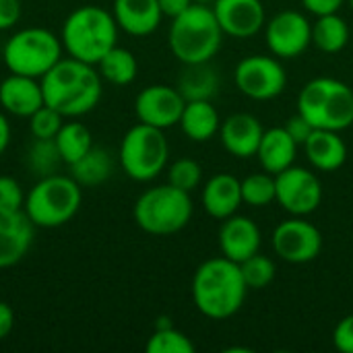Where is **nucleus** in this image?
Listing matches in <instances>:
<instances>
[{"label":"nucleus","instance_id":"423d86ee","mask_svg":"<svg viewBox=\"0 0 353 353\" xmlns=\"http://www.w3.org/2000/svg\"><path fill=\"white\" fill-rule=\"evenodd\" d=\"M298 112L314 128L341 132L353 124V89L331 77L312 79L298 95Z\"/></svg>","mask_w":353,"mask_h":353},{"label":"nucleus","instance_id":"2eb2a0df","mask_svg":"<svg viewBox=\"0 0 353 353\" xmlns=\"http://www.w3.org/2000/svg\"><path fill=\"white\" fill-rule=\"evenodd\" d=\"M213 12L223 33L246 39L265 25V6L261 0H215Z\"/></svg>","mask_w":353,"mask_h":353},{"label":"nucleus","instance_id":"aec40b11","mask_svg":"<svg viewBox=\"0 0 353 353\" xmlns=\"http://www.w3.org/2000/svg\"><path fill=\"white\" fill-rule=\"evenodd\" d=\"M112 14L118 27L134 37L151 35L163 17L157 0H114Z\"/></svg>","mask_w":353,"mask_h":353},{"label":"nucleus","instance_id":"6e6552de","mask_svg":"<svg viewBox=\"0 0 353 353\" xmlns=\"http://www.w3.org/2000/svg\"><path fill=\"white\" fill-rule=\"evenodd\" d=\"M62 39L56 33L43 27H25L6 39L2 60L8 72L41 79L62 58Z\"/></svg>","mask_w":353,"mask_h":353},{"label":"nucleus","instance_id":"f704fd0d","mask_svg":"<svg viewBox=\"0 0 353 353\" xmlns=\"http://www.w3.org/2000/svg\"><path fill=\"white\" fill-rule=\"evenodd\" d=\"M201 180H203V168L190 157L176 159L168 170V182L184 192H192L194 188H199Z\"/></svg>","mask_w":353,"mask_h":353},{"label":"nucleus","instance_id":"2f4dec72","mask_svg":"<svg viewBox=\"0 0 353 353\" xmlns=\"http://www.w3.org/2000/svg\"><path fill=\"white\" fill-rule=\"evenodd\" d=\"M147 353H194V343L188 335L174 327H157L155 333L149 337Z\"/></svg>","mask_w":353,"mask_h":353},{"label":"nucleus","instance_id":"1a4fd4ad","mask_svg":"<svg viewBox=\"0 0 353 353\" xmlns=\"http://www.w3.org/2000/svg\"><path fill=\"white\" fill-rule=\"evenodd\" d=\"M168 157L170 147L163 130L143 122L126 130L118 151L122 172L137 182H149L157 178L165 170Z\"/></svg>","mask_w":353,"mask_h":353},{"label":"nucleus","instance_id":"c756f323","mask_svg":"<svg viewBox=\"0 0 353 353\" xmlns=\"http://www.w3.org/2000/svg\"><path fill=\"white\" fill-rule=\"evenodd\" d=\"M62 163L64 161L54 139H33V143H29L25 151V165L37 178L58 174V168Z\"/></svg>","mask_w":353,"mask_h":353},{"label":"nucleus","instance_id":"ddd939ff","mask_svg":"<svg viewBox=\"0 0 353 353\" xmlns=\"http://www.w3.org/2000/svg\"><path fill=\"white\" fill-rule=\"evenodd\" d=\"M184 105H186V99L176 87L149 85L137 95L134 114L139 122L165 130L180 122Z\"/></svg>","mask_w":353,"mask_h":353},{"label":"nucleus","instance_id":"58836bf2","mask_svg":"<svg viewBox=\"0 0 353 353\" xmlns=\"http://www.w3.org/2000/svg\"><path fill=\"white\" fill-rule=\"evenodd\" d=\"M21 19V0H0V31L12 29Z\"/></svg>","mask_w":353,"mask_h":353},{"label":"nucleus","instance_id":"4c0bfd02","mask_svg":"<svg viewBox=\"0 0 353 353\" xmlns=\"http://www.w3.org/2000/svg\"><path fill=\"white\" fill-rule=\"evenodd\" d=\"M288 132H290V137L298 143V145H302L304 147V143L308 141V137L314 132V126L300 114V112H296L288 122H285V126H283Z\"/></svg>","mask_w":353,"mask_h":353},{"label":"nucleus","instance_id":"bb28decb","mask_svg":"<svg viewBox=\"0 0 353 353\" xmlns=\"http://www.w3.org/2000/svg\"><path fill=\"white\" fill-rule=\"evenodd\" d=\"M95 68H97V72L101 74L103 81H108L112 85H118V87H124V85H130L137 79L139 62H137V58H134V54L130 50L114 46L95 64Z\"/></svg>","mask_w":353,"mask_h":353},{"label":"nucleus","instance_id":"393cba45","mask_svg":"<svg viewBox=\"0 0 353 353\" xmlns=\"http://www.w3.org/2000/svg\"><path fill=\"white\" fill-rule=\"evenodd\" d=\"M211 62V60H209ZM209 62H196V64H184L176 89L182 93L186 101H196V99H207L217 93V72Z\"/></svg>","mask_w":353,"mask_h":353},{"label":"nucleus","instance_id":"c9c22d12","mask_svg":"<svg viewBox=\"0 0 353 353\" xmlns=\"http://www.w3.org/2000/svg\"><path fill=\"white\" fill-rule=\"evenodd\" d=\"M25 192L12 176H0V215H12L25 209Z\"/></svg>","mask_w":353,"mask_h":353},{"label":"nucleus","instance_id":"a211bd4d","mask_svg":"<svg viewBox=\"0 0 353 353\" xmlns=\"http://www.w3.org/2000/svg\"><path fill=\"white\" fill-rule=\"evenodd\" d=\"M219 248L223 256L240 265L248 256L256 254L261 248L259 225L244 215H232L223 219L219 228Z\"/></svg>","mask_w":353,"mask_h":353},{"label":"nucleus","instance_id":"a19ab883","mask_svg":"<svg viewBox=\"0 0 353 353\" xmlns=\"http://www.w3.org/2000/svg\"><path fill=\"white\" fill-rule=\"evenodd\" d=\"M14 329V310L0 300V341L6 339Z\"/></svg>","mask_w":353,"mask_h":353},{"label":"nucleus","instance_id":"7ed1b4c3","mask_svg":"<svg viewBox=\"0 0 353 353\" xmlns=\"http://www.w3.org/2000/svg\"><path fill=\"white\" fill-rule=\"evenodd\" d=\"M118 29L110 10L95 4H83L62 23V48L66 56L95 66L114 46H118Z\"/></svg>","mask_w":353,"mask_h":353},{"label":"nucleus","instance_id":"cd10ccee","mask_svg":"<svg viewBox=\"0 0 353 353\" xmlns=\"http://www.w3.org/2000/svg\"><path fill=\"white\" fill-rule=\"evenodd\" d=\"M350 41V27L337 12L321 14L312 25V43L327 54L341 52Z\"/></svg>","mask_w":353,"mask_h":353},{"label":"nucleus","instance_id":"39448f33","mask_svg":"<svg viewBox=\"0 0 353 353\" xmlns=\"http://www.w3.org/2000/svg\"><path fill=\"white\" fill-rule=\"evenodd\" d=\"M83 188L68 174L39 178L25 196V213L35 228H62L81 209Z\"/></svg>","mask_w":353,"mask_h":353},{"label":"nucleus","instance_id":"b1692460","mask_svg":"<svg viewBox=\"0 0 353 353\" xmlns=\"http://www.w3.org/2000/svg\"><path fill=\"white\" fill-rule=\"evenodd\" d=\"M178 124H180L182 132L194 143H205V141L213 139L221 126L217 110L207 99L186 101Z\"/></svg>","mask_w":353,"mask_h":353},{"label":"nucleus","instance_id":"e433bc0d","mask_svg":"<svg viewBox=\"0 0 353 353\" xmlns=\"http://www.w3.org/2000/svg\"><path fill=\"white\" fill-rule=\"evenodd\" d=\"M333 343L341 353H353V314L341 319L333 331Z\"/></svg>","mask_w":353,"mask_h":353},{"label":"nucleus","instance_id":"0eeeda50","mask_svg":"<svg viewBox=\"0 0 353 353\" xmlns=\"http://www.w3.org/2000/svg\"><path fill=\"white\" fill-rule=\"evenodd\" d=\"M137 225L151 236H172L184 230L192 217L190 192L161 184L145 190L132 209Z\"/></svg>","mask_w":353,"mask_h":353},{"label":"nucleus","instance_id":"9d476101","mask_svg":"<svg viewBox=\"0 0 353 353\" xmlns=\"http://www.w3.org/2000/svg\"><path fill=\"white\" fill-rule=\"evenodd\" d=\"M277 194L275 201L294 217H306L314 213L323 201V184L314 172L290 165L275 174Z\"/></svg>","mask_w":353,"mask_h":353},{"label":"nucleus","instance_id":"f257e3e1","mask_svg":"<svg viewBox=\"0 0 353 353\" xmlns=\"http://www.w3.org/2000/svg\"><path fill=\"white\" fill-rule=\"evenodd\" d=\"M39 81L46 103L64 118L89 114L97 108L103 93V79L97 68L70 56H62Z\"/></svg>","mask_w":353,"mask_h":353},{"label":"nucleus","instance_id":"473e14b6","mask_svg":"<svg viewBox=\"0 0 353 353\" xmlns=\"http://www.w3.org/2000/svg\"><path fill=\"white\" fill-rule=\"evenodd\" d=\"M240 271L248 290H265L275 279V263L259 252L242 261Z\"/></svg>","mask_w":353,"mask_h":353},{"label":"nucleus","instance_id":"6ab92c4d","mask_svg":"<svg viewBox=\"0 0 353 353\" xmlns=\"http://www.w3.org/2000/svg\"><path fill=\"white\" fill-rule=\"evenodd\" d=\"M219 130H221L223 147L232 155L242 157V159L256 155L263 132H265L259 118H254L252 114H244V112L232 114L230 118H225Z\"/></svg>","mask_w":353,"mask_h":353},{"label":"nucleus","instance_id":"7c9ffc66","mask_svg":"<svg viewBox=\"0 0 353 353\" xmlns=\"http://www.w3.org/2000/svg\"><path fill=\"white\" fill-rule=\"evenodd\" d=\"M275 194H277L275 176L269 172L250 174L248 178L242 180V201L252 207H267L269 203L275 201Z\"/></svg>","mask_w":353,"mask_h":353},{"label":"nucleus","instance_id":"72a5a7b5","mask_svg":"<svg viewBox=\"0 0 353 353\" xmlns=\"http://www.w3.org/2000/svg\"><path fill=\"white\" fill-rule=\"evenodd\" d=\"M27 120H29V132L33 139H56L66 118L56 108L43 103Z\"/></svg>","mask_w":353,"mask_h":353},{"label":"nucleus","instance_id":"412c9836","mask_svg":"<svg viewBox=\"0 0 353 353\" xmlns=\"http://www.w3.org/2000/svg\"><path fill=\"white\" fill-rule=\"evenodd\" d=\"M242 180L232 174H217L209 178L203 188V205L205 211L215 219H228L238 213L242 205Z\"/></svg>","mask_w":353,"mask_h":353},{"label":"nucleus","instance_id":"f03ea898","mask_svg":"<svg viewBox=\"0 0 353 353\" xmlns=\"http://www.w3.org/2000/svg\"><path fill=\"white\" fill-rule=\"evenodd\" d=\"M248 288L240 265L228 256L205 261L192 277V300L201 314L213 321L234 316L244 300Z\"/></svg>","mask_w":353,"mask_h":353},{"label":"nucleus","instance_id":"5701e85b","mask_svg":"<svg viewBox=\"0 0 353 353\" xmlns=\"http://www.w3.org/2000/svg\"><path fill=\"white\" fill-rule=\"evenodd\" d=\"M308 161L321 172H335L347 159V147L337 130L314 128V132L304 143Z\"/></svg>","mask_w":353,"mask_h":353},{"label":"nucleus","instance_id":"79ce46f5","mask_svg":"<svg viewBox=\"0 0 353 353\" xmlns=\"http://www.w3.org/2000/svg\"><path fill=\"white\" fill-rule=\"evenodd\" d=\"M157 2H159V8H161L163 17L174 19V17L182 14L194 0H157Z\"/></svg>","mask_w":353,"mask_h":353},{"label":"nucleus","instance_id":"f3484780","mask_svg":"<svg viewBox=\"0 0 353 353\" xmlns=\"http://www.w3.org/2000/svg\"><path fill=\"white\" fill-rule=\"evenodd\" d=\"M35 225L25 211L0 215V269L19 265L31 250Z\"/></svg>","mask_w":353,"mask_h":353},{"label":"nucleus","instance_id":"37998d69","mask_svg":"<svg viewBox=\"0 0 353 353\" xmlns=\"http://www.w3.org/2000/svg\"><path fill=\"white\" fill-rule=\"evenodd\" d=\"M8 145H10V122L0 112V155L8 149Z\"/></svg>","mask_w":353,"mask_h":353},{"label":"nucleus","instance_id":"c85d7f7f","mask_svg":"<svg viewBox=\"0 0 353 353\" xmlns=\"http://www.w3.org/2000/svg\"><path fill=\"white\" fill-rule=\"evenodd\" d=\"M54 141L58 145V151L66 168L79 161L93 147V137L89 128L81 122H64Z\"/></svg>","mask_w":353,"mask_h":353},{"label":"nucleus","instance_id":"9b49d317","mask_svg":"<svg viewBox=\"0 0 353 353\" xmlns=\"http://www.w3.org/2000/svg\"><path fill=\"white\" fill-rule=\"evenodd\" d=\"M236 85L250 99H273L283 93L288 74L271 56H248L236 66Z\"/></svg>","mask_w":353,"mask_h":353},{"label":"nucleus","instance_id":"ea45409f","mask_svg":"<svg viewBox=\"0 0 353 353\" xmlns=\"http://www.w3.org/2000/svg\"><path fill=\"white\" fill-rule=\"evenodd\" d=\"M343 2H345V0H302V4H304L310 12H314L316 17L337 12V10L341 8Z\"/></svg>","mask_w":353,"mask_h":353},{"label":"nucleus","instance_id":"4468645a","mask_svg":"<svg viewBox=\"0 0 353 353\" xmlns=\"http://www.w3.org/2000/svg\"><path fill=\"white\" fill-rule=\"evenodd\" d=\"M312 43V25L298 10H283L267 23V46L279 58H296Z\"/></svg>","mask_w":353,"mask_h":353},{"label":"nucleus","instance_id":"20e7f679","mask_svg":"<svg viewBox=\"0 0 353 353\" xmlns=\"http://www.w3.org/2000/svg\"><path fill=\"white\" fill-rule=\"evenodd\" d=\"M223 31L209 4L192 2L172 19L170 50L182 64L209 62L221 48Z\"/></svg>","mask_w":353,"mask_h":353},{"label":"nucleus","instance_id":"c03bdc74","mask_svg":"<svg viewBox=\"0 0 353 353\" xmlns=\"http://www.w3.org/2000/svg\"><path fill=\"white\" fill-rule=\"evenodd\" d=\"M347 4H350V6H352V10H353V0H347Z\"/></svg>","mask_w":353,"mask_h":353},{"label":"nucleus","instance_id":"f8f14e48","mask_svg":"<svg viewBox=\"0 0 353 353\" xmlns=\"http://www.w3.org/2000/svg\"><path fill=\"white\" fill-rule=\"evenodd\" d=\"M273 248L288 263H294V265L310 263L321 254L323 234L310 221L294 217L275 228Z\"/></svg>","mask_w":353,"mask_h":353},{"label":"nucleus","instance_id":"4be33fe9","mask_svg":"<svg viewBox=\"0 0 353 353\" xmlns=\"http://www.w3.org/2000/svg\"><path fill=\"white\" fill-rule=\"evenodd\" d=\"M298 143L290 137V132L283 126H275L263 132L256 157L263 165L265 172L269 174H279L294 165L296 153H298Z\"/></svg>","mask_w":353,"mask_h":353},{"label":"nucleus","instance_id":"dca6fc26","mask_svg":"<svg viewBox=\"0 0 353 353\" xmlns=\"http://www.w3.org/2000/svg\"><path fill=\"white\" fill-rule=\"evenodd\" d=\"M46 103L41 81L27 74L10 72L0 83V105L17 118H29Z\"/></svg>","mask_w":353,"mask_h":353},{"label":"nucleus","instance_id":"a878e982","mask_svg":"<svg viewBox=\"0 0 353 353\" xmlns=\"http://www.w3.org/2000/svg\"><path fill=\"white\" fill-rule=\"evenodd\" d=\"M70 176L81 188H93L103 184L114 172L112 153L105 147H91L79 161L68 165Z\"/></svg>","mask_w":353,"mask_h":353}]
</instances>
